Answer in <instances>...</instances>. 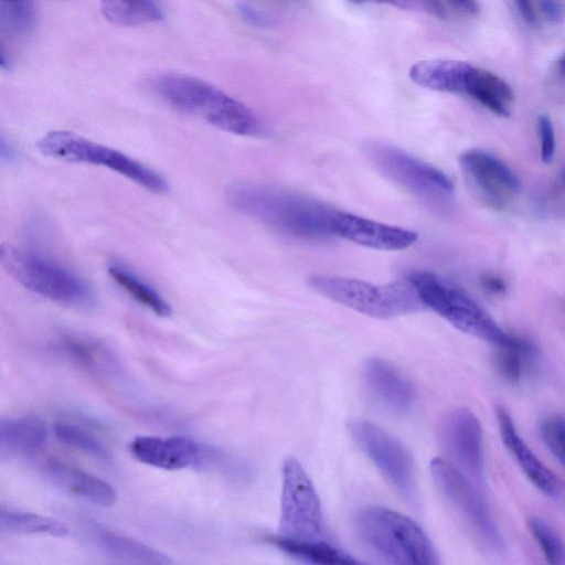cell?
I'll return each instance as SVG.
<instances>
[{
    "mask_svg": "<svg viewBox=\"0 0 565 565\" xmlns=\"http://www.w3.org/2000/svg\"><path fill=\"white\" fill-rule=\"evenodd\" d=\"M152 86L170 107L221 130L245 137L265 131L263 121L249 107L204 79L167 73L158 76Z\"/></svg>",
    "mask_w": 565,
    "mask_h": 565,
    "instance_id": "cell-2",
    "label": "cell"
},
{
    "mask_svg": "<svg viewBox=\"0 0 565 565\" xmlns=\"http://www.w3.org/2000/svg\"><path fill=\"white\" fill-rule=\"evenodd\" d=\"M556 72L563 79H565V53L562 54L556 61Z\"/></svg>",
    "mask_w": 565,
    "mask_h": 565,
    "instance_id": "cell-42",
    "label": "cell"
},
{
    "mask_svg": "<svg viewBox=\"0 0 565 565\" xmlns=\"http://www.w3.org/2000/svg\"><path fill=\"white\" fill-rule=\"evenodd\" d=\"M495 348V366L500 375L510 383L520 382L535 360L534 344L526 339L510 335L504 344Z\"/></svg>",
    "mask_w": 565,
    "mask_h": 565,
    "instance_id": "cell-27",
    "label": "cell"
},
{
    "mask_svg": "<svg viewBox=\"0 0 565 565\" xmlns=\"http://www.w3.org/2000/svg\"><path fill=\"white\" fill-rule=\"evenodd\" d=\"M354 530L366 550L387 564L434 565L438 555L423 529L408 516L380 505L364 507Z\"/></svg>",
    "mask_w": 565,
    "mask_h": 565,
    "instance_id": "cell-3",
    "label": "cell"
},
{
    "mask_svg": "<svg viewBox=\"0 0 565 565\" xmlns=\"http://www.w3.org/2000/svg\"><path fill=\"white\" fill-rule=\"evenodd\" d=\"M366 152L386 178L414 195L433 203H443L452 198L454 184L443 171L403 149L372 142L367 145Z\"/></svg>",
    "mask_w": 565,
    "mask_h": 565,
    "instance_id": "cell-11",
    "label": "cell"
},
{
    "mask_svg": "<svg viewBox=\"0 0 565 565\" xmlns=\"http://www.w3.org/2000/svg\"><path fill=\"white\" fill-rule=\"evenodd\" d=\"M230 203L282 234L302 239H323L332 234L338 210L292 191L271 185L238 183L228 191Z\"/></svg>",
    "mask_w": 565,
    "mask_h": 565,
    "instance_id": "cell-1",
    "label": "cell"
},
{
    "mask_svg": "<svg viewBox=\"0 0 565 565\" xmlns=\"http://www.w3.org/2000/svg\"><path fill=\"white\" fill-rule=\"evenodd\" d=\"M529 527L543 552L546 561L554 565L565 564V542L559 534L543 519L531 518Z\"/></svg>",
    "mask_w": 565,
    "mask_h": 565,
    "instance_id": "cell-31",
    "label": "cell"
},
{
    "mask_svg": "<svg viewBox=\"0 0 565 565\" xmlns=\"http://www.w3.org/2000/svg\"><path fill=\"white\" fill-rule=\"evenodd\" d=\"M481 282L483 288L492 294H503L507 289L504 280L494 275L483 276Z\"/></svg>",
    "mask_w": 565,
    "mask_h": 565,
    "instance_id": "cell-39",
    "label": "cell"
},
{
    "mask_svg": "<svg viewBox=\"0 0 565 565\" xmlns=\"http://www.w3.org/2000/svg\"><path fill=\"white\" fill-rule=\"evenodd\" d=\"M459 166L471 186L494 207L507 205L520 190L514 172L484 150L465 151L459 158Z\"/></svg>",
    "mask_w": 565,
    "mask_h": 565,
    "instance_id": "cell-14",
    "label": "cell"
},
{
    "mask_svg": "<svg viewBox=\"0 0 565 565\" xmlns=\"http://www.w3.org/2000/svg\"><path fill=\"white\" fill-rule=\"evenodd\" d=\"M281 495L278 536L298 541L324 540L319 495L301 463L292 457L281 469Z\"/></svg>",
    "mask_w": 565,
    "mask_h": 565,
    "instance_id": "cell-9",
    "label": "cell"
},
{
    "mask_svg": "<svg viewBox=\"0 0 565 565\" xmlns=\"http://www.w3.org/2000/svg\"><path fill=\"white\" fill-rule=\"evenodd\" d=\"M354 3H385L399 9L423 12L436 18H445L447 12L443 0H349Z\"/></svg>",
    "mask_w": 565,
    "mask_h": 565,
    "instance_id": "cell-34",
    "label": "cell"
},
{
    "mask_svg": "<svg viewBox=\"0 0 565 565\" xmlns=\"http://www.w3.org/2000/svg\"><path fill=\"white\" fill-rule=\"evenodd\" d=\"M540 8L550 21L556 22L562 18V8L556 0H540Z\"/></svg>",
    "mask_w": 565,
    "mask_h": 565,
    "instance_id": "cell-38",
    "label": "cell"
},
{
    "mask_svg": "<svg viewBox=\"0 0 565 565\" xmlns=\"http://www.w3.org/2000/svg\"><path fill=\"white\" fill-rule=\"evenodd\" d=\"M332 234L355 244L381 250H399L412 246L416 232L337 211Z\"/></svg>",
    "mask_w": 565,
    "mask_h": 565,
    "instance_id": "cell-15",
    "label": "cell"
},
{
    "mask_svg": "<svg viewBox=\"0 0 565 565\" xmlns=\"http://www.w3.org/2000/svg\"><path fill=\"white\" fill-rule=\"evenodd\" d=\"M553 192H554V199H558L561 198L562 200H564L565 198V168L564 170L559 173L556 182H555V186L553 189Z\"/></svg>",
    "mask_w": 565,
    "mask_h": 565,
    "instance_id": "cell-40",
    "label": "cell"
},
{
    "mask_svg": "<svg viewBox=\"0 0 565 565\" xmlns=\"http://www.w3.org/2000/svg\"><path fill=\"white\" fill-rule=\"evenodd\" d=\"M47 440L45 423L35 416L2 418L0 422L1 456L29 458L39 454Z\"/></svg>",
    "mask_w": 565,
    "mask_h": 565,
    "instance_id": "cell-18",
    "label": "cell"
},
{
    "mask_svg": "<svg viewBox=\"0 0 565 565\" xmlns=\"http://www.w3.org/2000/svg\"><path fill=\"white\" fill-rule=\"evenodd\" d=\"M36 148L45 157L107 168L156 194L169 191L167 179L158 171L117 149L72 131H49L38 140Z\"/></svg>",
    "mask_w": 565,
    "mask_h": 565,
    "instance_id": "cell-6",
    "label": "cell"
},
{
    "mask_svg": "<svg viewBox=\"0 0 565 565\" xmlns=\"http://www.w3.org/2000/svg\"><path fill=\"white\" fill-rule=\"evenodd\" d=\"M129 451L138 461L163 470L201 468L218 459L215 449L182 435L137 436L130 441Z\"/></svg>",
    "mask_w": 565,
    "mask_h": 565,
    "instance_id": "cell-12",
    "label": "cell"
},
{
    "mask_svg": "<svg viewBox=\"0 0 565 565\" xmlns=\"http://www.w3.org/2000/svg\"><path fill=\"white\" fill-rule=\"evenodd\" d=\"M430 473L440 494L466 522L480 543L491 553L502 555L504 539L480 492L461 470L444 458L430 461Z\"/></svg>",
    "mask_w": 565,
    "mask_h": 565,
    "instance_id": "cell-8",
    "label": "cell"
},
{
    "mask_svg": "<svg viewBox=\"0 0 565 565\" xmlns=\"http://www.w3.org/2000/svg\"><path fill=\"white\" fill-rule=\"evenodd\" d=\"M111 279L135 301L161 318L170 317L172 308L164 297L127 265L114 260L107 266Z\"/></svg>",
    "mask_w": 565,
    "mask_h": 565,
    "instance_id": "cell-22",
    "label": "cell"
},
{
    "mask_svg": "<svg viewBox=\"0 0 565 565\" xmlns=\"http://www.w3.org/2000/svg\"><path fill=\"white\" fill-rule=\"evenodd\" d=\"M1 25L8 33L28 32L33 24V11L29 2L1 0Z\"/></svg>",
    "mask_w": 565,
    "mask_h": 565,
    "instance_id": "cell-32",
    "label": "cell"
},
{
    "mask_svg": "<svg viewBox=\"0 0 565 565\" xmlns=\"http://www.w3.org/2000/svg\"><path fill=\"white\" fill-rule=\"evenodd\" d=\"M106 20L120 26H137L160 21L162 9L157 0H100Z\"/></svg>",
    "mask_w": 565,
    "mask_h": 565,
    "instance_id": "cell-26",
    "label": "cell"
},
{
    "mask_svg": "<svg viewBox=\"0 0 565 565\" xmlns=\"http://www.w3.org/2000/svg\"><path fill=\"white\" fill-rule=\"evenodd\" d=\"M45 473L60 488L94 504L108 507L116 501L108 482L73 466L52 460L45 465Z\"/></svg>",
    "mask_w": 565,
    "mask_h": 565,
    "instance_id": "cell-19",
    "label": "cell"
},
{
    "mask_svg": "<svg viewBox=\"0 0 565 565\" xmlns=\"http://www.w3.org/2000/svg\"><path fill=\"white\" fill-rule=\"evenodd\" d=\"M452 10L466 14L477 15L480 7L477 0H444Z\"/></svg>",
    "mask_w": 565,
    "mask_h": 565,
    "instance_id": "cell-37",
    "label": "cell"
},
{
    "mask_svg": "<svg viewBox=\"0 0 565 565\" xmlns=\"http://www.w3.org/2000/svg\"><path fill=\"white\" fill-rule=\"evenodd\" d=\"M53 430L61 443L104 462L111 460L108 448L99 439L81 427L67 423H55Z\"/></svg>",
    "mask_w": 565,
    "mask_h": 565,
    "instance_id": "cell-30",
    "label": "cell"
},
{
    "mask_svg": "<svg viewBox=\"0 0 565 565\" xmlns=\"http://www.w3.org/2000/svg\"><path fill=\"white\" fill-rule=\"evenodd\" d=\"M463 94L501 117L510 116L514 103L513 89L503 78L476 66L469 73Z\"/></svg>",
    "mask_w": 565,
    "mask_h": 565,
    "instance_id": "cell-21",
    "label": "cell"
},
{
    "mask_svg": "<svg viewBox=\"0 0 565 565\" xmlns=\"http://www.w3.org/2000/svg\"><path fill=\"white\" fill-rule=\"evenodd\" d=\"M440 438L450 462L473 482H482L484 452L479 419L466 408L452 409L441 423Z\"/></svg>",
    "mask_w": 565,
    "mask_h": 565,
    "instance_id": "cell-13",
    "label": "cell"
},
{
    "mask_svg": "<svg viewBox=\"0 0 565 565\" xmlns=\"http://www.w3.org/2000/svg\"><path fill=\"white\" fill-rule=\"evenodd\" d=\"M497 419L503 444L527 479L545 495L557 497L561 492L559 480L524 443L510 413L505 408L499 407Z\"/></svg>",
    "mask_w": 565,
    "mask_h": 565,
    "instance_id": "cell-17",
    "label": "cell"
},
{
    "mask_svg": "<svg viewBox=\"0 0 565 565\" xmlns=\"http://www.w3.org/2000/svg\"><path fill=\"white\" fill-rule=\"evenodd\" d=\"M537 132L541 139V158L544 163H550L555 152V134L552 120L546 115L537 118Z\"/></svg>",
    "mask_w": 565,
    "mask_h": 565,
    "instance_id": "cell-35",
    "label": "cell"
},
{
    "mask_svg": "<svg viewBox=\"0 0 565 565\" xmlns=\"http://www.w3.org/2000/svg\"><path fill=\"white\" fill-rule=\"evenodd\" d=\"M425 307L446 319L456 329L484 340L494 347L504 344L510 334L466 291L428 271H414L407 277Z\"/></svg>",
    "mask_w": 565,
    "mask_h": 565,
    "instance_id": "cell-7",
    "label": "cell"
},
{
    "mask_svg": "<svg viewBox=\"0 0 565 565\" xmlns=\"http://www.w3.org/2000/svg\"><path fill=\"white\" fill-rule=\"evenodd\" d=\"M97 545L110 557L126 563L164 565L172 561L164 553L131 537L97 531Z\"/></svg>",
    "mask_w": 565,
    "mask_h": 565,
    "instance_id": "cell-23",
    "label": "cell"
},
{
    "mask_svg": "<svg viewBox=\"0 0 565 565\" xmlns=\"http://www.w3.org/2000/svg\"><path fill=\"white\" fill-rule=\"evenodd\" d=\"M269 541L286 554L306 563L320 565H340L358 563L343 551L322 541H298L280 536L268 537Z\"/></svg>",
    "mask_w": 565,
    "mask_h": 565,
    "instance_id": "cell-25",
    "label": "cell"
},
{
    "mask_svg": "<svg viewBox=\"0 0 565 565\" xmlns=\"http://www.w3.org/2000/svg\"><path fill=\"white\" fill-rule=\"evenodd\" d=\"M362 375L371 395L390 411L405 413L413 406L414 387L392 363L371 358L365 361Z\"/></svg>",
    "mask_w": 565,
    "mask_h": 565,
    "instance_id": "cell-16",
    "label": "cell"
},
{
    "mask_svg": "<svg viewBox=\"0 0 565 565\" xmlns=\"http://www.w3.org/2000/svg\"><path fill=\"white\" fill-rule=\"evenodd\" d=\"M309 285L323 297L372 318L390 319L425 308L408 278L375 285L355 278L316 275Z\"/></svg>",
    "mask_w": 565,
    "mask_h": 565,
    "instance_id": "cell-5",
    "label": "cell"
},
{
    "mask_svg": "<svg viewBox=\"0 0 565 565\" xmlns=\"http://www.w3.org/2000/svg\"><path fill=\"white\" fill-rule=\"evenodd\" d=\"M303 0H239L237 10L242 18L254 26H269L286 11Z\"/></svg>",
    "mask_w": 565,
    "mask_h": 565,
    "instance_id": "cell-29",
    "label": "cell"
},
{
    "mask_svg": "<svg viewBox=\"0 0 565 565\" xmlns=\"http://www.w3.org/2000/svg\"><path fill=\"white\" fill-rule=\"evenodd\" d=\"M0 530L11 534H46L66 536L68 527L52 518L12 509H0Z\"/></svg>",
    "mask_w": 565,
    "mask_h": 565,
    "instance_id": "cell-28",
    "label": "cell"
},
{
    "mask_svg": "<svg viewBox=\"0 0 565 565\" xmlns=\"http://www.w3.org/2000/svg\"><path fill=\"white\" fill-rule=\"evenodd\" d=\"M348 429L356 446L394 490L407 502H416L415 466L408 449L396 437L366 419L351 420Z\"/></svg>",
    "mask_w": 565,
    "mask_h": 565,
    "instance_id": "cell-10",
    "label": "cell"
},
{
    "mask_svg": "<svg viewBox=\"0 0 565 565\" xmlns=\"http://www.w3.org/2000/svg\"><path fill=\"white\" fill-rule=\"evenodd\" d=\"M0 262L14 280L43 298L75 309L96 303L95 292L84 278L34 250L2 244Z\"/></svg>",
    "mask_w": 565,
    "mask_h": 565,
    "instance_id": "cell-4",
    "label": "cell"
},
{
    "mask_svg": "<svg viewBox=\"0 0 565 565\" xmlns=\"http://www.w3.org/2000/svg\"><path fill=\"white\" fill-rule=\"evenodd\" d=\"M540 430L550 451L565 466V419L548 416L541 422Z\"/></svg>",
    "mask_w": 565,
    "mask_h": 565,
    "instance_id": "cell-33",
    "label": "cell"
},
{
    "mask_svg": "<svg viewBox=\"0 0 565 565\" xmlns=\"http://www.w3.org/2000/svg\"><path fill=\"white\" fill-rule=\"evenodd\" d=\"M60 345L65 354L79 366L97 374H108L118 367L113 352L96 340L64 334L60 339Z\"/></svg>",
    "mask_w": 565,
    "mask_h": 565,
    "instance_id": "cell-24",
    "label": "cell"
},
{
    "mask_svg": "<svg viewBox=\"0 0 565 565\" xmlns=\"http://www.w3.org/2000/svg\"><path fill=\"white\" fill-rule=\"evenodd\" d=\"M14 148L7 143L6 140L2 138L1 139V157L4 159L7 158L8 160H11L13 157H14Z\"/></svg>",
    "mask_w": 565,
    "mask_h": 565,
    "instance_id": "cell-41",
    "label": "cell"
},
{
    "mask_svg": "<svg viewBox=\"0 0 565 565\" xmlns=\"http://www.w3.org/2000/svg\"><path fill=\"white\" fill-rule=\"evenodd\" d=\"M522 19L531 26L537 25V15L533 0H513Z\"/></svg>",
    "mask_w": 565,
    "mask_h": 565,
    "instance_id": "cell-36",
    "label": "cell"
},
{
    "mask_svg": "<svg viewBox=\"0 0 565 565\" xmlns=\"http://www.w3.org/2000/svg\"><path fill=\"white\" fill-rule=\"evenodd\" d=\"M472 66L468 62L448 58L418 61L411 66L409 78L428 89L463 94Z\"/></svg>",
    "mask_w": 565,
    "mask_h": 565,
    "instance_id": "cell-20",
    "label": "cell"
},
{
    "mask_svg": "<svg viewBox=\"0 0 565 565\" xmlns=\"http://www.w3.org/2000/svg\"><path fill=\"white\" fill-rule=\"evenodd\" d=\"M3 1H21V2H29L31 0H3Z\"/></svg>",
    "mask_w": 565,
    "mask_h": 565,
    "instance_id": "cell-43",
    "label": "cell"
}]
</instances>
